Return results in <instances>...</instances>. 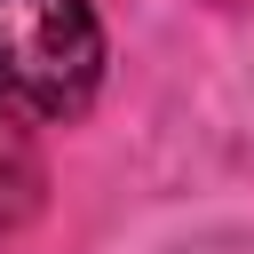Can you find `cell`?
Masks as SVG:
<instances>
[{
	"instance_id": "2",
	"label": "cell",
	"mask_w": 254,
	"mask_h": 254,
	"mask_svg": "<svg viewBox=\"0 0 254 254\" xmlns=\"http://www.w3.org/2000/svg\"><path fill=\"white\" fill-rule=\"evenodd\" d=\"M0 135H8V95H0Z\"/></svg>"
},
{
	"instance_id": "1",
	"label": "cell",
	"mask_w": 254,
	"mask_h": 254,
	"mask_svg": "<svg viewBox=\"0 0 254 254\" xmlns=\"http://www.w3.org/2000/svg\"><path fill=\"white\" fill-rule=\"evenodd\" d=\"M103 87V24L87 0H0V95L40 119H79Z\"/></svg>"
},
{
	"instance_id": "3",
	"label": "cell",
	"mask_w": 254,
	"mask_h": 254,
	"mask_svg": "<svg viewBox=\"0 0 254 254\" xmlns=\"http://www.w3.org/2000/svg\"><path fill=\"white\" fill-rule=\"evenodd\" d=\"M222 8H230V0H222Z\"/></svg>"
}]
</instances>
